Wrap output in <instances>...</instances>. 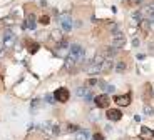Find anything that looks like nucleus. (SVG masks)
I'll list each match as a JSON object with an SVG mask.
<instances>
[{
	"mask_svg": "<svg viewBox=\"0 0 154 140\" xmlns=\"http://www.w3.org/2000/svg\"><path fill=\"white\" fill-rule=\"evenodd\" d=\"M69 52L72 55L74 59L77 60V63H82L84 59H86V50H84V47L79 45V43H72L70 48H69Z\"/></svg>",
	"mask_w": 154,
	"mask_h": 140,
	"instance_id": "nucleus-1",
	"label": "nucleus"
},
{
	"mask_svg": "<svg viewBox=\"0 0 154 140\" xmlns=\"http://www.w3.org/2000/svg\"><path fill=\"white\" fill-rule=\"evenodd\" d=\"M94 103H95L97 108H107V107L111 105V97L107 93H100V95H97L94 99Z\"/></svg>",
	"mask_w": 154,
	"mask_h": 140,
	"instance_id": "nucleus-2",
	"label": "nucleus"
},
{
	"mask_svg": "<svg viewBox=\"0 0 154 140\" xmlns=\"http://www.w3.org/2000/svg\"><path fill=\"white\" fill-rule=\"evenodd\" d=\"M59 22H60V27L64 32H70L72 30V19H70V13H62L59 17Z\"/></svg>",
	"mask_w": 154,
	"mask_h": 140,
	"instance_id": "nucleus-3",
	"label": "nucleus"
},
{
	"mask_svg": "<svg viewBox=\"0 0 154 140\" xmlns=\"http://www.w3.org/2000/svg\"><path fill=\"white\" fill-rule=\"evenodd\" d=\"M54 97H55V100H57V102H60V103H66L67 100H69V97H70V93H69V90H67L66 87H60V88H57V90L54 92Z\"/></svg>",
	"mask_w": 154,
	"mask_h": 140,
	"instance_id": "nucleus-4",
	"label": "nucleus"
},
{
	"mask_svg": "<svg viewBox=\"0 0 154 140\" xmlns=\"http://www.w3.org/2000/svg\"><path fill=\"white\" fill-rule=\"evenodd\" d=\"M15 33L12 32V30H7L5 33H3V47L5 48H12L13 45H15Z\"/></svg>",
	"mask_w": 154,
	"mask_h": 140,
	"instance_id": "nucleus-5",
	"label": "nucleus"
},
{
	"mask_svg": "<svg viewBox=\"0 0 154 140\" xmlns=\"http://www.w3.org/2000/svg\"><path fill=\"white\" fill-rule=\"evenodd\" d=\"M124 43H126V39H124V35H122V32H116L112 33V45L119 50V48H122L124 47Z\"/></svg>",
	"mask_w": 154,
	"mask_h": 140,
	"instance_id": "nucleus-6",
	"label": "nucleus"
},
{
	"mask_svg": "<svg viewBox=\"0 0 154 140\" xmlns=\"http://www.w3.org/2000/svg\"><path fill=\"white\" fill-rule=\"evenodd\" d=\"M114 102L119 107H127L131 103V93H126V95H116L114 97Z\"/></svg>",
	"mask_w": 154,
	"mask_h": 140,
	"instance_id": "nucleus-7",
	"label": "nucleus"
},
{
	"mask_svg": "<svg viewBox=\"0 0 154 140\" xmlns=\"http://www.w3.org/2000/svg\"><path fill=\"white\" fill-rule=\"evenodd\" d=\"M139 139L141 140H153L154 139V130H151L149 127H141Z\"/></svg>",
	"mask_w": 154,
	"mask_h": 140,
	"instance_id": "nucleus-8",
	"label": "nucleus"
},
{
	"mask_svg": "<svg viewBox=\"0 0 154 140\" xmlns=\"http://www.w3.org/2000/svg\"><path fill=\"white\" fill-rule=\"evenodd\" d=\"M106 117L111 122H119L121 119H122V113H121V110H117V108H111V110H107Z\"/></svg>",
	"mask_w": 154,
	"mask_h": 140,
	"instance_id": "nucleus-9",
	"label": "nucleus"
},
{
	"mask_svg": "<svg viewBox=\"0 0 154 140\" xmlns=\"http://www.w3.org/2000/svg\"><path fill=\"white\" fill-rule=\"evenodd\" d=\"M114 68V60L111 59V57H107L106 60H104V63L100 65V70H102V73H106V72H111Z\"/></svg>",
	"mask_w": 154,
	"mask_h": 140,
	"instance_id": "nucleus-10",
	"label": "nucleus"
},
{
	"mask_svg": "<svg viewBox=\"0 0 154 140\" xmlns=\"http://www.w3.org/2000/svg\"><path fill=\"white\" fill-rule=\"evenodd\" d=\"M87 73H89V75H97V73H102V70H100V65H97V63L91 62V63L87 65Z\"/></svg>",
	"mask_w": 154,
	"mask_h": 140,
	"instance_id": "nucleus-11",
	"label": "nucleus"
},
{
	"mask_svg": "<svg viewBox=\"0 0 154 140\" xmlns=\"http://www.w3.org/2000/svg\"><path fill=\"white\" fill-rule=\"evenodd\" d=\"M24 27H25V28H30V30H33V28H35V15H33V13L27 15L25 22H24Z\"/></svg>",
	"mask_w": 154,
	"mask_h": 140,
	"instance_id": "nucleus-12",
	"label": "nucleus"
},
{
	"mask_svg": "<svg viewBox=\"0 0 154 140\" xmlns=\"http://www.w3.org/2000/svg\"><path fill=\"white\" fill-rule=\"evenodd\" d=\"M75 65H77V60L74 59L70 53H69V55H67V59H66V63H64V67H66L67 70H74V67H75Z\"/></svg>",
	"mask_w": 154,
	"mask_h": 140,
	"instance_id": "nucleus-13",
	"label": "nucleus"
},
{
	"mask_svg": "<svg viewBox=\"0 0 154 140\" xmlns=\"http://www.w3.org/2000/svg\"><path fill=\"white\" fill-rule=\"evenodd\" d=\"M89 139H91L89 130H82L80 128L79 132H75V140H89Z\"/></svg>",
	"mask_w": 154,
	"mask_h": 140,
	"instance_id": "nucleus-14",
	"label": "nucleus"
},
{
	"mask_svg": "<svg viewBox=\"0 0 154 140\" xmlns=\"http://www.w3.org/2000/svg\"><path fill=\"white\" fill-rule=\"evenodd\" d=\"M149 97H153V88H151L149 83H146V85H144V99L149 100Z\"/></svg>",
	"mask_w": 154,
	"mask_h": 140,
	"instance_id": "nucleus-15",
	"label": "nucleus"
},
{
	"mask_svg": "<svg viewBox=\"0 0 154 140\" xmlns=\"http://www.w3.org/2000/svg\"><path fill=\"white\" fill-rule=\"evenodd\" d=\"M126 68H127L126 62H117V65H116V70H117V73H124V72H126Z\"/></svg>",
	"mask_w": 154,
	"mask_h": 140,
	"instance_id": "nucleus-16",
	"label": "nucleus"
},
{
	"mask_svg": "<svg viewBox=\"0 0 154 140\" xmlns=\"http://www.w3.org/2000/svg\"><path fill=\"white\" fill-rule=\"evenodd\" d=\"M139 27H141V30H142V32H147V30H149V27H151V22H149V20H142V22L139 23Z\"/></svg>",
	"mask_w": 154,
	"mask_h": 140,
	"instance_id": "nucleus-17",
	"label": "nucleus"
},
{
	"mask_svg": "<svg viewBox=\"0 0 154 140\" xmlns=\"http://www.w3.org/2000/svg\"><path fill=\"white\" fill-rule=\"evenodd\" d=\"M50 37H52L55 42H60V40H64V39H62V32H60V30H54Z\"/></svg>",
	"mask_w": 154,
	"mask_h": 140,
	"instance_id": "nucleus-18",
	"label": "nucleus"
},
{
	"mask_svg": "<svg viewBox=\"0 0 154 140\" xmlns=\"http://www.w3.org/2000/svg\"><path fill=\"white\" fill-rule=\"evenodd\" d=\"M37 50H39V43H35V42H29V52L35 53Z\"/></svg>",
	"mask_w": 154,
	"mask_h": 140,
	"instance_id": "nucleus-19",
	"label": "nucleus"
},
{
	"mask_svg": "<svg viewBox=\"0 0 154 140\" xmlns=\"http://www.w3.org/2000/svg\"><path fill=\"white\" fill-rule=\"evenodd\" d=\"M132 20L137 23V25H139L141 22H142V15H141V12H134L132 13Z\"/></svg>",
	"mask_w": 154,
	"mask_h": 140,
	"instance_id": "nucleus-20",
	"label": "nucleus"
},
{
	"mask_svg": "<svg viewBox=\"0 0 154 140\" xmlns=\"http://www.w3.org/2000/svg\"><path fill=\"white\" fill-rule=\"evenodd\" d=\"M87 92H89L87 87H79V88H77V95H79V97H86Z\"/></svg>",
	"mask_w": 154,
	"mask_h": 140,
	"instance_id": "nucleus-21",
	"label": "nucleus"
},
{
	"mask_svg": "<svg viewBox=\"0 0 154 140\" xmlns=\"http://www.w3.org/2000/svg\"><path fill=\"white\" fill-rule=\"evenodd\" d=\"M106 53H107V57H114V55L117 53V48H116L114 45H111V47L106 50Z\"/></svg>",
	"mask_w": 154,
	"mask_h": 140,
	"instance_id": "nucleus-22",
	"label": "nucleus"
},
{
	"mask_svg": "<svg viewBox=\"0 0 154 140\" xmlns=\"http://www.w3.org/2000/svg\"><path fill=\"white\" fill-rule=\"evenodd\" d=\"M59 52H62V50H66V48H70V47H69V43H67V40H60L59 42Z\"/></svg>",
	"mask_w": 154,
	"mask_h": 140,
	"instance_id": "nucleus-23",
	"label": "nucleus"
},
{
	"mask_svg": "<svg viewBox=\"0 0 154 140\" xmlns=\"http://www.w3.org/2000/svg\"><path fill=\"white\" fill-rule=\"evenodd\" d=\"M66 130H67V132H79L80 128H79V125H74V123H69Z\"/></svg>",
	"mask_w": 154,
	"mask_h": 140,
	"instance_id": "nucleus-24",
	"label": "nucleus"
},
{
	"mask_svg": "<svg viewBox=\"0 0 154 140\" xmlns=\"http://www.w3.org/2000/svg\"><path fill=\"white\" fill-rule=\"evenodd\" d=\"M39 22L42 23V25H49V22H50V17H49V15H42Z\"/></svg>",
	"mask_w": 154,
	"mask_h": 140,
	"instance_id": "nucleus-25",
	"label": "nucleus"
},
{
	"mask_svg": "<svg viewBox=\"0 0 154 140\" xmlns=\"http://www.w3.org/2000/svg\"><path fill=\"white\" fill-rule=\"evenodd\" d=\"M45 102H47V103H54V102H55L54 93H47V95H45Z\"/></svg>",
	"mask_w": 154,
	"mask_h": 140,
	"instance_id": "nucleus-26",
	"label": "nucleus"
},
{
	"mask_svg": "<svg viewBox=\"0 0 154 140\" xmlns=\"http://www.w3.org/2000/svg\"><path fill=\"white\" fill-rule=\"evenodd\" d=\"M144 113H146V115H153L154 113V108L151 105H144Z\"/></svg>",
	"mask_w": 154,
	"mask_h": 140,
	"instance_id": "nucleus-27",
	"label": "nucleus"
},
{
	"mask_svg": "<svg viewBox=\"0 0 154 140\" xmlns=\"http://www.w3.org/2000/svg\"><path fill=\"white\" fill-rule=\"evenodd\" d=\"M109 28H111V33L119 32V27H117V23H111V25H109Z\"/></svg>",
	"mask_w": 154,
	"mask_h": 140,
	"instance_id": "nucleus-28",
	"label": "nucleus"
},
{
	"mask_svg": "<svg viewBox=\"0 0 154 140\" xmlns=\"http://www.w3.org/2000/svg\"><path fill=\"white\" fill-rule=\"evenodd\" d=\"M94 99H95V97L92 95V92H87V95L84 97V100H86V102H92Z\"/></svg>",
	"mask_w": 154,
	"mask_h": 140,
	"instance_id": "nucleus-29",
	"label": "nucleus"
},
{
	"mask_svg": "<svg viewBox=\"0 0 154 140\" xmlns=\"http://www.w3.org/2000/svg\"><path fill=\"white\" fill-rule=\"evenodd\" d=\"M106 92L114 93V92H116V87H114V85H107V87H106Z\"/></svg>",
	"mask_w": 154,
	"mask_h": 140,
	"instance_id": "nucleus-30",
	"label": "nucleus"
},
{
	"mask_svg": "<svg viewBox=\"0 0 154 140\" xmlns=\"http://www.w3.org/2000/svg\"><path fill=\"white\" fill-rule=\"evenodd\" d=\"M97 82H99L97 79H91V80H87V85H91V87H92V85H97Z\"/></svg>",
	"mask_w": 154,
	"mask_h": 140,
	"instance_id": "nucleus-31",
	"label": "nucleus"
},
{
	"mask_svg": "<svg viewBox=\"0 0 154 140\" xmlns=\"http://www.w3.org/2000/svg\"><path fill=\"white\" fill-rule=\"evenodd\" d=\"M94 140H104V135L102 133H94Z\"/></svg>",
	"mask_w": 154,
	"mask_h": 140,
	"instance_id": "nucleus-32",
	"label": "nucleus"
},
{
	"mask_svg": "<svg viewBox=\"0 0 154 140\" xmlns=\"http://www.w3.org/2000/svg\"><path fill=\"white\" fill-rule=\"evenodd\" d=\"M39 105H40V100H39V99H37V100H33V102H32V110H33V108H37Z\"/></svg>",
	"mask_w": 154,
	"mask_h": 140,
	"instance_id": "nucleus-33",
	"label": "nucleus"
},
{
	"mask_svg": "<svg viewBox=\"0 0 154 140\" xmlns=\"http://www.w3.org/2000/svg\"><path fill=\"white\" fill-rule=\"evenodd\" d=\"M132 45L134 47H139V39H132Z\"/></svg>",
	"mask_w": 154,
	"mask_h": 140,
	"instance_id": "nucleus-34",
	"label": "nucleus"
},
{
	"mask_svg": "<svg viewBox=\"0 0 154 140\" xmlns=\"http://www.w3.org/2000/svg\"><path fill=\"white\" fill-rule=\"evenodd\" d=\"M0 25H2V22H0Z\"/></svg>",
	"mask_w": 154,
	"mask_h": 140,
	"instance_id": "nucleus-35",
	"label": "nucleus"
}]
</instances>
